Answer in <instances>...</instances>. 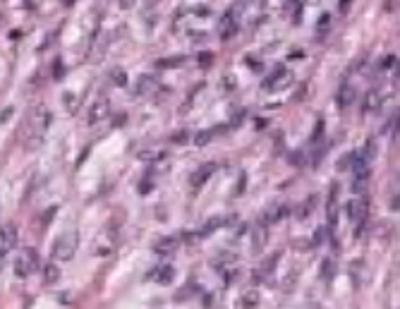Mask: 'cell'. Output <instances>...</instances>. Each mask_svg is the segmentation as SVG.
Returning <instances> with one entry per match:
<instances>
[{
  "label": "cell",
  "mask_w": 400,
  "mask_h": 309,
  "mask_svg": "<svg viewBox=\"0 0 400 309\" xmlns=\"http://www.w3.org/2000/svg\"><path fill=\"white\" fill-rule=\"evenodd\" d=\"M79 238L77 233H62L60 238L53 242V261H70L77 254Z\"/></svg>",
  "instance_id": "cell-1"
},
{
  "label": "cell",
  "mask_w": 400,
  "mask_h": 309,
  "mask_svg": "<svg viewBox=\"0 0 400 309\" xmlns=\"http://www.w3.org/2000/svg\"><path fill=\"white\" fill-rule=\"evenodd\" d=\"M39 252L31 250V247H27V250H22L20 254H17V261H15V273L20 276V278H29L31 273H36V269H39Z\"/></svg>",
  "instance_id": "cell-2"
},
{
  "label": "cell",
  "mask_w": 400,
  "mask_h": 309,
  "mask_svg": "<svg viewBox=\"0 0 400 309\" xmlns=\"http://www.w3.org/2000/svg\"><path fill=\"white\" fill-rule=\"evenodd\" d=\"M110 115V103L106 99L94 101V106L89 108V125H99Z\"/></svg>",
  "instance_id": "cell-3"
},
{
  "label": "cell",
  "mask_w": 400,
  "mask_h": 309,
  "mask_svg": "<svg viewBox=\"0 0 400 309\" xmlns=\"http://www.w3.org/2000/svg\"><path fill=\"white\" fill-rule=\"evenodd\" d=\"M149 278L153 280V283H158V285H168V283H173V278H175V269H173L170 264H161L156 269H151Z\"/></svg>",
  "instance_id": "cell-4"
},
{
  "label": "cell",
  "mask_w": 400,
  "mask_h": 309,
  "mask_svg": "<svg viewBox=\"0 0 400 309\" xmlns=\"http://www.w3.org/2000/svg\"><path fill=\"white\" fill-rule=\"evenodd\" d=\"M348 213H350V218L357 223V220H364L367 218V213H369V201L360 197V199H352L348 204Z\"/></svg>",
  "instance_id": "cell-5"
},
{
  "label": "cell",
  "mask_w": 400,
  "mask_h": 309,
  "mask_svg": "<svg viewBox=\"0 0 400 309\" xmlns=\"http://www.w3.org/2000/svg\"><path fill=\"white\" fill-rule=\"evenodd\" d=\"M180 247V238L178 235H168V238H163L156 242V254H161V257H168V254H173V252Z\"/></svg>",
  "instance_id": "cell-6"
},
{
  "label": "cell",
  "mask_w": 400,
  "mask_h": 309,
  "mask_svg": "<svg viewBox=\"0 0 400 309\" xmlns=\"http://www.w3.org/2000/svg\"><path fill=\"white\" fill-rule=\"evenodd\" d=\"M213 170H216V163H204L201 168H197L194 170V175H192V180H190L192 187H201V185L213 175Z\"/></svg>",
  "instance_id": "cell-7"
},
{
  "label": "cell",
  "mask_w": 400,
  "mask_h": 309,
  "mask_svg": "<svg viewBox=\"0 0 400 309\" xmlns=\"http://www.w3.org/2000/svg\"><path fill=\"white\" fill-rule=\"evenodd\" d=\"M288 206H285V204H273V206H269V209H266V213H264V220H266V223H278L280 218H283V216H288Z\"/></svg>",
  "instance_id": "cell-8"
},
{
  "label": "cell",
  "mask_w": 400,
  "mask_h": 309,
  "mask_svg": "<svg viewBox=\"0 0 400 309\" xmlns=\"http://www.w3.org/2000/svg\"><path fill=\"white\" fill-rule=\"evenodd\" d=\"M381 106V94L376 89H371L364 94V99H362V110L364 113H371V110H376Z\"/></svg>",
  "instance_id": "cell-9"
},
{
  "label": "cell",
  "mask_w": 400,
  "mask_h": 309,
  "mask_svg": "<svg viewBox=\"0 0 400 309\" xmlns=\"http://www.w3.org/2000/svg\"><path fill=\"white\" fill-rule=\"evenodd\" d=\"M355 99H357V91H355V87L345 82V84L340 87V91H338V103L343 106V108H348V106H350Z\"/></svg>",
  "instance_id": "cell-10"
},
{
  "label": "cell",
  "mask_w": 400,
  "mask_h": 309,
  "mask_svg": "<svg viewBox=\"0 0 400 309\" xmlns=\"http://www.w3.org/2000/svg\"><path fill=\"white\" fill-rule=\"evenodd\" d=\"M292 82V74L290 72H285V70H280V72H276L273 77H271V84H266L271 91H278V89H283V87H288Z\"/></svg>",
  "instance_id": "cell-11"
},
{
  "label": "cell",
  "mask_w": 400,
  "mask_h": 309,
  "mask_svg": "<svg viewBox=\"0 0 400 309\" xmlns=\"http://www.w3.org/2000/svg\"><path fill=\"white\" fill-rule=\"evenodd\" d=\"M153 89H156V80L149 77V74H141L139 82H137V94H139V96H149Z\"/></svg>",
  "instance_id": "cell-12"
},
{
  "label": "cell",
  "mask_w": 400,
  "mask_h": 309,
  "mask_svg": "<svg viewBox=\"0 0 400 309\" xmlns=\"http://www.w3.org/2000/svg\"><path fill=\"white\" fill-rule=\"evenodd\" d=\"M242 309H257V304H259V292H254V290H250V292H245L240 299Z\"/></svg>",
  "instance_id": "cell-13"
},
{
  "label": "cell",
  "mask_w": 400,
  "mask_h": 309,
  "mask_svg": "<svg viewBox=\"0 0 400 309\" xmlns=\"http://www.w3.org/2000/svg\"><path fill=\"white\" fill-rule=\"evenodd\" d=\"M220 225H225V218L223 216H213V218L204 225V230H201V235H211V233H216V230L220 228Z\"/></svg>",
  "instance_id": "cell-14"
},
{
  "label": "cell",
  "mask_w": 400,
  "mask_h": 309,
  "mask_svg": "<svg viewBox=\"0 0 400 309\" xmlns=\"http://www.w3.org/2000/svg\"><path fill=\"white\" fill-rule=\"evenodd\" d=\"M43 273H46V276H43V280H46V283H55V280L60 278V269H58L55 264H48V266L43 269Z\"/></svg>",
  "instance_id": "cell-15"
},
{
  "label": "cell",
  "mask_w": 400,
  "mask_h": 309,
  "mask_svg": "<svg viewBox=\"0 0 400 309\" xmlns=\"http://www.w3.org/2000/svg\"><path fill=\"white\" fill-rule=\"evenodd\" d=\"M367 185H369V170H364V173L357 175L355 185H352V190H355V192H364V190H367Z\"/></svg>",
  "instance_id": "cell-16"
},
{
  "label": "cell",
  "mask_w": 400,
  "mask_h": 309,
  "mask_svg": "<svg viewBox=\"0 0 400 309\" xmlns=\"http://www.w3.org/2000/svg\"><path fill=\"white\" fill-rule=\"evenodd\" d=\"M264 242H266V228H264V225H259V228H254V250L261 252Z\"/></svg>",
  "instance_id": "cell-17"
},
{
  "label": "cell",
  "mask_w": 400,
  "mask_h": 309,
  "mask_svg": "<svg viewBox=\"0 0 400 309\" xmlns=\"http://www.w3.org/2000/svg\"><path fill=\"white\" fill-rule=\"evenodd\" d=\"M333 273H336V264H333V259H326L324 264H321V278L331 280L333 278Z\"/></svg>",
  "instance_id": "cell-18"
},
{
  "label": "cell",
  "mask_w": 400,
  "mask_h": 309,
  "mask_svg": "<svg viewBox=\"0 0 400 309\" xmlns=\"http://www.w3.org/2000/svg\"><path fill=\"white\" fill-rule=\"evenodd\" d=\"M360 153H362V159H364L367 163H369V161L374 159V156H376V141L369 139V141H367V146H364V149H362Z\"/></svg>",
  "instance_id": "cell-19"
},
{
  "label": "cell",
  "mask_w": 400,
  "mask_h": 309,
  "mask_svg": "<svg viewBox=\"0 0 400 309\" xmlns=\"http://www.w3.org/2000/svg\"><path fill=\"white\" fill-rule=\"evenodd\" d=\"M211 139H213V132H211V130H204V132H199V134H197L194 144H197V146H206Z\"/></svg>",
  "instance_id": "cell-20"
},
{
  "label": "cell",
  "mask_w": 400,
  "mask_h": 309,
  "mask_svg": "<svg viewBox=\"0 0 400 309\" xmlns=\"http://www.w3.org/2000/svg\"><path fill=\"white\" fill-rule=\"evenodd\" d=\"M211 62H213V53L201 50V53H199V65H201V67H211Z\"/></svg>",
  "instance_id": "cell-21"
},
{
  "label": "cell",
  "mask_w": 400,
  "mask_h": 309,
  "mask_svg": "<svg viewBox=\"0 0 400 309\" xmlns=\"http://www.w3.org/2000/svg\"><path fill=\"white\" fill-rule=\"evenodd\" d=\"M352 163H355V153H345L343 159L338 161V170H345V168H350Z\"/></svg>",
  "instance_id": "cell-22"
},
{
  "label": "cell",
  "mask_w": 400,
  "mask_h": 309,
  "mask_svg": "<svg viewBox=\"0 0 400 309\" xmlns=\"http://www.w3.org/2000/svg\"><path fill=\"white\" fill-rule=\"evenodd\" d=\"M113 80H115L118 87H125V84H127V74H125L122 70H113Z\"/></svg>",
  "instance_id": "cell-23"
},
{
  "label": "cell",
  "mask_w": 400,
  "mask_h": 309,
  "mask_svg": "<svg viewBox=\"0 0 400 309\" xmlns=\"http://www.w3.org/2000/svg\"><path fill=\"white\" fill-rule=\"evenodd\" d=\"M15 235H17V230H15V225H8L5 228V245H15Z\"/></svg>",
  "instance_id": "cell-24"
},
{
  "label": "cell",
  "mask_w": 400,
  "mask_h": 309,
  "mask_svg": "<svg viewBox=\"0 0 400 309\" xmlns=\"http://www.w3.org/2000/svg\"><path fill=\"white\" fill-rule=\"evenodd\" d=\"M182 58H166V60H158V67H178Z\"/></svg>",
  "instance_id": "cell-25"
},
{
  "label": "cell",
  "mask_w": 400,
  "mask_h": 309,
  "mask_svg": "<svg viewBox=\"0 0 400 309\" xmlns=\"http://www.w3.org/2000/svg\"><path fill=\"white\" fill-rule=\"evenodd\" d=\"M329 27H331V15L319 17V27H316V29H319V31H329Z\"/></svg>",
  "instance_id": "cell-26"
},
{
  "label": "cell",
  "mask_w": 400,
  "mask_h": 309,
  "mask_svg": "<svg viewBox=\"0 0 400 309\" xmlns=\"http://www.w3.org/2000/svg\"><path fill=\"white\" fill-rule=\"evenodd\" d=\"M225 261H228V264L235 261V254H228V257H216V259H213V266H223Z\"/></svg>",
  "instance_id": "cell-27"
},
{
  "label": "cell",
  "mask_w": 400,
  "mask_h": 309,
  "mask_svg": "<svg viewBox=\"0 0 400 309\" xmlns=\"http://www.w3.org/2000/svg\"><path fill=\"white\" fill-rule=\"evenodd\" d=\"M321 240H326V228H316V233H314V245H319Z\"/></svg>",
  "instance_id": "cell-28"
},
{
  "label": "cell",
  "mask_w": 400,
  "mask_h": 309,
  "mask_svg": "<svg viewBox=\"0 0 400 309\" xmlns=\"http://www.w3.org/2000/svg\"><path fill=\"white\" fill-rule=\"evenodd\" d=\"M187 137H190L187 132H178V134H173V141H175V144H182V141H187Z\"/></svg>",
  "instance_id": "cell-29"
},
{
  "label": "cell",
  "mask_w": 400,
  "mask_h": 309,
  "mask_svg": "<svg viewBox=\"0 0 400 309\" xmlns=\"http://www.w3.org/2000/svg\"><path fill=\"white\" fill-rule=\"evenodd\" d=\"M393 65H395V58H393V55H388V58L381 62V70H388V67H393Z\"/></svg>",
  "instance_id": "cell-30"
},
{
  "label": "cell",
  "mask_w": 400,
  "mask_h": 309,
  "mask_svg": "<svg viewBox=\"0 0 400 309\" xmlns=\"http://www.w3.org/2000/svg\"><path fill=\"white\" fill-rule=\"evenodd\" d=\"M390 209H393V211H398V209H400V192H395V194H393V201H390Z\"/></svg>",
  "instance_id": "cell-31"
},
{
  "label": "cell",
  "mask_w": 400,
  "mask_h": 309,
  "mask_svg": "<svg viewBox=\"0 0 400 309\" xmlns=\"http://www.w3.org/2000/svg\"><path fill=\"white\" fill-rule=\"evenodd\" d=\"M350 5H352L350 0H343V3H338V10L340 12H348V10H350Z\"/></svg>",
  "instance_id": "cell-32"
},
{
  "label": "cell",
  "mask_w": 400,
  "mask_h": 309,
  "mask_svg": "<svg viewBox=\"0 0 400 309\" xmlns=\"http://www.w3.org/2000/svg\"><path fill=\"white\" fill-rule=\"evenodd\" d=\"M10 113H12V108L3 110V118H0V122H8V118H10Z\"/></svg>",
  "instance_id": "cell-33"
},
{
  "label": "cell",
  "mask_w": 400,
  "mask_h": 309,
  "mask_svg": "<svg viewBox=\"0 0 400 309\" xmlns=\"http://www.w3.org/2000/svg\"><path fill=\"white\" fill-rule=\"evenodd\" d=\"M5 266V250H0V269Z\"/></svg>",
  "instance_id": "cell-34"
},
{
  "label": "cell",
  "mask_w": 400,
  "mask_h": 309,
  "mask_svg": "<svg viewBox=\"0 0 400 309\" xmlns=\"http://www.w3.org/2000/svg\"><path fill=\"white\" fill-rule=\"evenodd\" d=\"M395 72H398V74H400V62H398V65H395Z\"/></svg>",
  "instance_id": "cell-35"
}]
</instances>
